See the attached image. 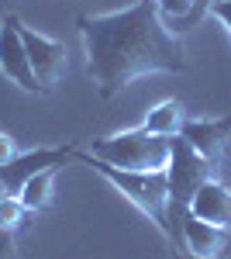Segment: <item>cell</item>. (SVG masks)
Instances as JSON below:
<instances>
[{"mask_svg":"<svg viewBox=\"0 0 231 259\" xmlns=\"http://www.w3.org/2000/svg\"><path fill=\"white\" fill-rule=\"evenodd\" d=\"M79 38L86 49V76L104 100L149 73H183V41L166 28L159 0H138L117 14H79Z\"/></svg>","mask_w":231,"mask_h":259,"instance_id":"cell-1","label":"cell"},{"mask_svg":"<svg viewBox=\"0 0 231 259\" xmlns=\"http://www.w3.org/2000/svg\"><path fill=\"white\" fill-rule=\"evenodd\" d=\"M76 159L94 166L107 183H114L117 190L169 239V180H166V169H121V166H111V162L97 159L90 152H79V149H76Z\"/></svg>","mask_w":231,"mask_h":259,"instance_id":"cell-2","label":"cell"},{"mask_svg":"<svg viewBox=\"0 0 231 259\" xmlns=\"http://www.w3.org/2000/svg\"><path fill=\"white\" fill-rule=\"evenodd\" d=\"M214 162H207L200 152H193V145L183 135L169 139V166H166V180H169V242H183V228L179 218L190 207V197L197 194L200 183L214 180Z\"/></svg>","mask_w":231,"mask_h":259,"instance_id":"cell-3","label":"cell"},{"mask_svg":"<svg viewBox=\"0 0 231 259\" xmlns=\"http://www.w3.org/2000/svg\"><path fill=\"white\" fill-rule=\"evenodd\" d=\"M90 156L121 166V169H166L169 166V139L149 135L142 124L131 132H117L107 139H94Z\"/></svg>","mask_w":231,"mask_h":259,"instance_id":"cell-4","label":"cell"},{"mask_svg":"<svg viewBox=\"0 0 231 259\" xmlns=\"http://www.w3.org/2000/svg\"><path fill=\"white\" fill-rule=\"evenodd\" d=\"M18 31H21V41H24V52H28V62L35 69L38 90L41 94H52V87L59 83L62 69H66V45L49 38V35H41V31H35V28H28L21 18H18Z\"/></svg>","mask_w":231,"mask_h":259,"instance_id":"cell-5","label":"cell"},{"mask_svg":"<svg viewBox=\"0 0 231 259\" xmlns=\"http://www.w3.org/2000/svg\"><path fill=\"white\" fill-rule=\"evenodd\" d=\"M76 156V142L59 145V149H31V152H18L7 166H0V187L4 194H21V187L28 180L49 169V166H66V159Z\"/></svg>","mask_w":231,"mask_h":259,"instance_id":"cell-6","label":"cell"},{"mask_svg":"<svg viewBox=\"0 0 231 259\" xmlns=\"http://www.w3.org/2000/svg\"><path fill=\"white\" fill-rule=\"evenodd\" d=\"M0 73L11 83H18L21 90L41 94L38 80H35V69L28 62V52H24L21 31H18V14H7V18L0 21Z\"/></svg>","mask_w":231,"mask_h":259,"instance_id":"cell-7","label":"cell"},{"mask_svg":"<svg viewBox=\"0 0 231 259\" xmlns=\"http://www.w3.org/2000/svg\"><path fill=\"white\" fill-rule=\"evenodd\" d=\"M179 228H183V249L187 252L204 256V259H224V249H228V232L224 228L193 218L190 211H183Z\"/></svg>","mask_w":231,"mask_h":259,"instance_id":"cell-8","label":"cell"},{"mask_svg":"<svg viewBox=\"0 0 231 259\" xmlns=\"http://www.w3.org/2000/svg\"><path fill=\"white\" fill-rule=\"evenodd\" d=\"M179 135L193 145V152H200L207 162L217 166L221 152H224V142L231 135V114H224V118H217V121H190L187 118L183 128H179Z\"/></svg>","mask_w":231,"mask_h":259,"instance_id":"cell-9","label":"cell"},{"mask_svg":"<svg viewBox=\"0 0 231 259\" xmlns=\"http://www.w3.org/2000/svg\"><path fill=\"white\" fill-rule=\"evenodd\" d=\"M187 211H190L193 218L211 221L217 228L231 232V190L224 183H217V180H207V183L197 187V194L190 197V207Z\"/></svg>","mask_w":231,"mask_h":259,"instance_id":"cell-10","label":"cell"},{"mask_svg":"<svg viewBox=\"0 0 231 259\" xmlns=\"http://www.w3.org/2000/svg\"><path fill=\"white\" fill-rule=\"evenodd\" d=\"M183 121H187V114H183V104H179V100H162V104H155L152 111L145 114L142 128H145L149 135H162V139H173V135H179Z\"/></svg>","mask_w":231,"mask_h":259,"instance_id":"cell-11","label":"cell"},{"mask_svg":"<svg viewBox=\"0 0 231 259\" xmlns=\"http://www.w3.org/2000/svg\"><path fill=\"white\" fill-rule=\"evenodd\" d=\"M59 169H62V166H49V169L35 173V177L21 187L18 197L24 200V207H28V211H49V207H52V194H56V173H59Z\"/></svg>","mask_w":231,"mask_h":259,"instance_id":"cell-12","label":"cell"},{"mask_svg":"<svg viewBox=\"0 0 231 259\" xmlns=\"http://www.w3.org/2000/svg\"><path fill=\"white\" fill-rule=\"evenodd\" d=\"M28 214L31 211L24 207V200L18 194H0V228L18 235L21 228H28Z\"/></svg>","mask_w":231,"mask_h":259,"instance_id":"cell-13","label":"cell"},{"mask_svg":"<svg viewBox=\"0 0 231 259\" xmlns=\"http://www.w3.org/2000/svg\"><path fill=\"white\" fill-rule=\"evenodd\" d=\"M193 0H159V14L162 18H183L190 11Z\"/></svg>","mask_w":231,"mask_h":259,"instance_id":"cell-14","label":"cell"},{"mask_svg":"<svg viewBox=\"0 0 231 259\" xmlns=\"http://www.w3.org/2000/svg\"><path fill=\"white\" fill-rule=\"evenodd\" d=\"M14 156H18V142H14V135L0 132V166H7Z\"/></svg>","mask_w":231,"mask_h":259,"instance_id":"cell-15","label":"cell"},{"mask_svg":"<svg viewBox=\"0 0 231 259\" xmlns=\"http://www.w3.org/2000/svg\"><path fill=\"white\" fill-rule=\"evenodd\" d=\"M0 259H18V242H14V232L0 228Z\"/></svg>","mask_w":231,"mask_h":259,"instance_id":"cell-16","label":"cell"},{"mask_svg":"<svg viewBox=\"0 0 231 259\" xmlns=\"http://www.w3.org/2000/svg\"><path fill=\"white\" fill-rule=\"evenodd\" d=\"M211 14H214L217 21H221V24H224L228 31H231V0H214Z\"/></svg>","mask_w":231,"mask_h":259,"instance_id":"cell-17","label":"cell"},{"mask_svg":"<svg viewBox=\"0 0 231 259\" xmlns=\"http://www.w3.org/2000/svg\"><path fill=\"white\" fill-rule=\"evenodd\" d=\"M173 259H204V256H193L187 249H173Z\"/></svg>","mask_w":231,"mask_h":259,"instance_id":"cell-18","label":"cell"},{"mask_svg":"<svg viewBox=\"0 0 231 259\" xmlns=\"http://www.w3.org/2000/svg\"><path fill=\"white\" fill-rule=\"evenodd\" d=\"M228 249H231V232H228Z\"/></svg>","mask_w":231,"mask_h":259,"instance_id":"cell-19","label":"cell"},{"mask_svg":"<svg viewBox=\"0 0 231 259\" xmlns=\"http://www.w3.org/2000/svg\"><path fill=\"white\" fill-rule=\"evenodd\" d=\"M0 194H4V187H0Z\"/></svg>","mask_w":231,"mask_h":259,"instance_id":"cell-20","label":"cell"}]
</instances>
